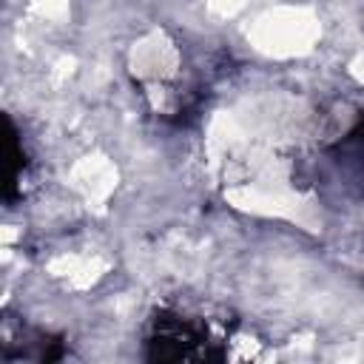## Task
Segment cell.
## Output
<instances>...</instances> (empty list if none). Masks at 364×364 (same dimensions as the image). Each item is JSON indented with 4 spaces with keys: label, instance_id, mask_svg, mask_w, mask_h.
Instances as JSON below:
<instances>
[{
    "label": "cell",
    "instance_id": "cell-1",
    "mask_svg": "<svg viewBox=\"0 0 364 364\" xmlns=\"http://www.w3.org/2000/svg\"><path fill=\"white\" fill-rule=\"evenodd\" d=\"M208 324L182 313L159 310L151 318L148 358L151 361H182V358H213L208 353Z\"/></svg>",
    "mask_w": 364,
    "mask_h": 364
},
{
    "label": "cell",
    "instance_id": "cell-2",
    "mask_svg": "<svg viewBox=\"0 0 364 364\" xmlns=\"http://www.w3.org/2000/svg\"><path fill=\"white\" fill-rule=\"evenodd\" d=\"M6 131H9V173H6V191H3V199L6 202H14L17 196V185L23 179V171L28 165L26 159V148H23V136L17 134L14 128V119L6 114Z\"/></svg>",
    "mask_w": 364,
    "mask_h": 364
}]
</instances>
